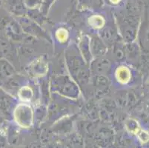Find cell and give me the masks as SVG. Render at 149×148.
Returning <instances> with one entry per match:
<instances>
[{"mask_svg": "<svg viewBox=\"0 0 149 148\" xmlns=\"http://www.w3.org/2000/svg\"><path fill=\"white\" fill-rule=\"evenodd\" d=\"M13 120L22 128H29L33 123V111L26 103H19L13 113Z\"/></svg>", "mask_w": 149, "mask_h": 148, "instance_id": "cell-1", "label": "cell"}, {"mask_svg": "<svg viewBox=\"0 0 149 148\" xmlns=\"http://www.w3.org/2000/svg\"><path fill=\"white\" fill-rule=\"evenodd\" d=\"M79 48L81 50L82 58L84 59L85 62H86L87 63L90 62L92 56L90 47V41L88 39L83 38L82 40L79 42Z\"/></svg>", "mask_w": 149, "mask_h": 148, "instance_id": "cell-9", "label": "cell"}, {"mask_svg": "<svg viewBox=\"0 0 149 148\" xmlns=\"http://www.w3.org/2000/svg\"><path fill=\"white\" fill-rule=\"evenodd\" d=\"M54 91L68 98H76L79 94V89L72 79L68 76H59L53 79Z\"/></svg>", "mask_w": 149, "mask_h": 148, "instance_id": "cell-2", "label": "cell"}, {"mask_svg": "<svg viewBox=\"0 0 149 148\" xmlns=\"http://www.w3.org/2000/svg\"><path fill=\"white\" fill-rule=\"evenodd\" d=\"M16 96L0 87V117L7 121L13 119V113L17 105Z\"/></svg>", "mask_w": 149, "mask_h": 148, "instance_id": "cell-3", "label": "cell"}, {"mask_svg": "<svg viewBox=\"0 0 149 148\" xmlns=\"http://www.w3.org/2000/svg\"><path fill=\"white\" fill-rule=\"evenodd\" d=\"M110 2L113 4H117L120 2V0H110Z\"/></svg>", "mask_w": 149, "mask_h": 148, "instance_id": "cell-16", "label": "cell"}, {"mask_svg": "<svg viewBox=\"0 0 149 148\" xmlns=\"http://www.w3.org/2000/svg\"><path fill=\"white\" fill-rule=\"evenodd\" d=\"M95 68L97 72L101 74H104L105 73L108 71L110 69V63L108 60L105 59H97L96 61Z\"/></svg>", "mask_w": 149, "mask_h": 148, "instance_id": "cell-13", "label": "cell"}, {"mask_svg": "<svg viewBox=\"0 0 149 148\" xmlns=\"http://www.w3.org/2000/svg\"><path fill=\"white\" fill-rule=\"evenodd\" d=\"M67 62L68 65L70 73H72L74 76H76L78 81H82L85 80L81 73H85V67H84V59H81V56L77 55V52L71 51V54L67 56Z\"/></svg>", "mask_w": 149, "mask_h": 148, "instance_id": "cell-4", "label": "cell"}, {"mask_svg": "<svg viewBox=\"0 0 149 148\" xmlns=\"http://www.w3.org/2000/svg\"><path fill=\"white\" fill-rule=\"evenodd\" d=\"M139 139L142 141V142H147L148 140L149 135H148V134L147 133L143 131V132H141V133L139 134Z\"/></svg>", "mask_w": 149, "mask_h": 148, "instance_id": "cell-15", "label": "cell"}, {"mask_svg": "<svg viewBox=\"0 0 149 148\" xmlns=\"http://www.w3.org/2000/svg\"><path fill=\"white\" fill-rule=\"evenodd\" d=\"M90 47L91 54L94 56H102L106 51V47L105 46V44L102 42V40H100V38L97 37V36L93 38L92 42H90Z\"/></svg>", "mask_w": 149, "mask_h": 148, "instance_id": "cell-6", "label": "cell"}, {"mask_svg": "<svg viewBox=\"0 0 149 148\" xmlns=\"http://www.w3.org/2000/svg\"><path fill=\"white\" fill-rule=\"evenodd\" d=\"M17 96L19 98V99L25 102L31 101L33 97V92L30 87L22 86L19 88L17 92Z\"/></svg>", "mask_w": 149, "mask_h": 148, "instance_id": "cell-10", "label": "cell"}, {"mask_svg": "<svg viewBox=\"0 0 149 148\" xmlns=\"http://www.w3.org/2000/svg\"><path fill=\"white\" fill-rule=\"evenodd\" d=\"M16 74V70L8 59L0 58V85Z\"/></svg>", "mask_w": 149, "mask_h": 148, "instance_id": "cell-5", "label": "cell"}, {"mask_svg": "<svg viewBox=\"0 0 149 148\" xmlns=\"http://www.w3.org/2000/svg\"><path fill=\"white\" fill-rule=\"evenodd\" d=\"M0 31H1V21H0Z\"/></svg>", "mask_w": 149, "mask_h": 148, "instance_id": "cell-17", "label": "cell"}, {"mask_svg": "<svg viewBox=\"0 0 149 148\" xmlns=\"http://www.w3.org/2000/svg\"><path fill=\"white\" fill-rule=\"evenodd\" d=\"M1 119H2V118H1V117H0V120H1Z\"/></svg>", "mask_w": 149, "mask_h": 148, "instance_id": "cell-18", "label": "cell"}, {"mask_svg": "<svg viewBox=\"0 0 149 148\" xmlns=\"http://www.w3.org/2000/svg\"><path fill=\"white\" fill-rule=\"evenodd\" d=\"M88 22L92 28H96V29H101L102 28H103L105 24V20L102 16L95 15L89 18Z\"/></svg>", "mask_w": 149, "mask_h": 148, "instance_id": "cell-12", "label": "cell"}, {"mask_svg": "<svg viewBox=\"0 0 149 148\" xmlns=\"http://www.w3.org/2000/svg\"><path fill=\"white\" fill-rule=\"evenodd\" d=\"M68 31L64 28H61L56 31V38L59 42H65L68 39Z\"/></svg>", "mask_w": 149, "mask_h": 148, "instance_id": "cell-14", "label": "cell"}, {"mask_svg": "<svg viewBox=\"0 0 149 148\" xmlns=\"http://www.w3.org/2000/svg\"><path fill=\"white\" fill-rule=\"evenodd\" d=\"M115 76H116L118 82L125 85V84L128 83L131 79V71L128 67H125V66H120L116 69Z\"/></svg>", "mask_w": 149, "mask_h": 148, "instance_id": "cell-8", "label": "cell"}, {"mask_svg": "<svg viewBox=\"0 0 149 148\" xmlns=\"http://www.w3.org/2000/svg\"><path fill=\"white\" fill-rule=\"evenodd\" d=\"M8 39L2 33H0V58L7 59V56L10 53V43Z\"/></svg>", "mask_w": 149, "mask_h": 148, "instance_id": "cell-11", "label": "cell"}, {"mask_svg": "<svg viewBox=\"0 0 149 148\" xmlns=\"http://www.w3.org/2000/svg\"><path fill=\"white\" fill-rule=\"evenodd\" d=\"M47 71H48V65L42 59H38L33 62L30 67V72L36 76L45 75Z\"/></svg>", "mask_w": 149, "mask_h": 148, "instance_id": "cell-7", "label": "cell"}]
</instances>
